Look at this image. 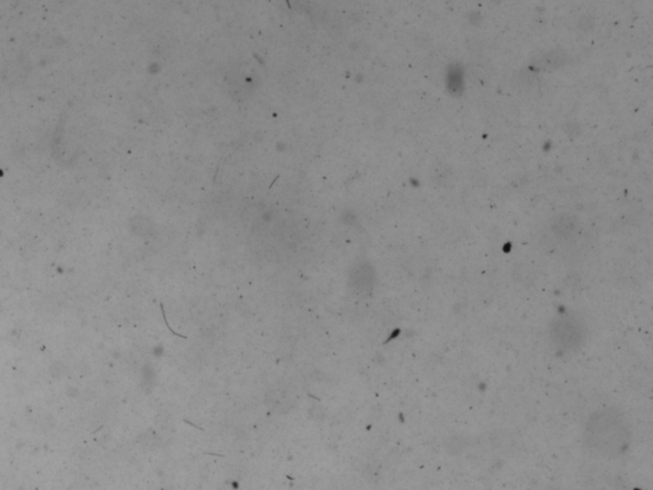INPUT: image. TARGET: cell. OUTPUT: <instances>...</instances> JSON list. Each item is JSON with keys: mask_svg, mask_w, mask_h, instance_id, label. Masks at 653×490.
Instances as JSON below:
<instances>
[{"mask_svg": "<svg viewBox=\"0 0 653 490\" xmlns=\"http://www.w3.org/2000/svg\"><path fill=\"white\" fill-rule=\"evenodd\" d=\"M448 84H449V88L453 89V91H458V89H461L460 86L462 84V76H461L460 69H458V68L456 70H450V72L448 73Z\"/></svg>", "mask_w": 653, "mask_h": 490, "instance_id": "cell-5", "label": "cell"}, {"mask_svg": "<svg viewBox=\"0 0 653 490\" xmlns=\"http://www.w3.org/2000/svg\"><path fill=\"white\" fill-rule=\"evenodd\" d=\"M563 60H564V58L560 53H548L538 60V65L542 67L543 69H554L562 64Z\"/></svg>", "mask_w": 653, "mask_h": 490, "instance_id": "cell-4", "label": "cell"}, {"mask_svg": "<svg viewBox=\"0 0 653 490\" xmlns=\"http://www.w3.org/2000/svg\"><path fill=\"white\" fill-rule=\"evenodd\" d=\"M629 440V426L619 410L604 407L589 416L584 429V442L592 451L599 455H620Z\"/></svg>", "mask_w": 653, "mask_h": 490, "instance_id": "cell-1", "label": "cell"}, {"mask_svg": "<svg viewBox=\"0 0 653 490\" xmlns=\"http://www.w3.org/2000/svg\"><path fill=\"white\" fill-rule=\"evenodd\" d=\"M551 338L565 351L578 349L586 338V328L575 317H560L551 326Z\"/></svg>", "mask_w": 653, "mask_h": 490, "instance_id": "cell-2", "label": "cell"}, {"mask_svg": "<svg viewBox=\"0 0 653 490\" xmlns=\"http://www.w3.org/2000/svg\"><path fill=\"white\" fill-rule=\"evenodd\" d=\"M575 229H577V221H575V218L572 217V216L560 215L552 222V230L560 237L572 236L574 234Z\"/></svg>", "mask_w": 653, "mask_h": 490, "instance_id": "cell-3", "label": "cell"}]
</instances>
